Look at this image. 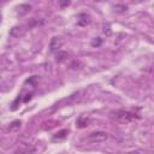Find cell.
Returning <instances> with one entry per match:
<instances>
[{"instance_id": "3", "label": "cell", "mask_w": 154, "mask_h": 154, "mask_svg": "<svg viewBox=\"0 0 154 154\" xmlns=\"http://www.w3.org/2000/svg\"><path fill=\"white\" fill-rule=\"evenodd\" d=\"M64 45V41L61 37H58V36H54L52 40H51V43H49V51L51 52H59L60 48L63 47Z\"/></svg>"}, {"instance_id": "14", "label": "cell", "mask_w": 154, "mask_h": 154, "mask_svg": "<svg viewBox=\"0 0 154 154\" xmlns=\"http://www.w3.org/2000/svg\"><path fill=\"white\" fill-rule=\"evenodd\" d=\"M30 99H31V94H28V95H26V97H24V100H23V101H24V102H26V101H29Z\"/></svg>"}, {"instance_id": "10", "label": "cell", "mask_w": 154, "mask_h": 154, "mask_svg": "<svg viewBox=\"0 0 154 154\" xmlns=\"http://www.w3.org/2000/svg\"><path fill=\"white\" fill-rule=\"evenodd\" d=\"M79 25H87V24H89L90 23V19H89V16H87V14H81L79 16V19H78V22H77Z\"/></svg>"}, {"instance_id": "2", "label": "cell", "mask_w": 154, "mask_h": 154, "mask_svg": "<svg viewBox=\"0 0 154 154\" xmlns=\"http://www.w3.org/2000/svg\"><path fill=\"white\" fill-rule=\"evenodd\" d=\"M108 138V134L103 132V131H95V132H91L89 136H88V141L89 142H103Z\"/></svg>"}, {"instance_id": "13", "label": "cell", "mask_w": 154, "mask_h": 154, "mask_svg": "<svg viewBox=\"0 0 154 154\" xmlns=\"http://www.w3.org/2000/svg\"><path fill=\"white\" fill-rule=\"evenodd\" d=\"M59 5L63 6V7H64V6H69V5H70V1H60Z\"/></svg>"}, {"instance_id": "12", "label": "cell", "mask_w": 154, "mask_h": 154, "mask_svg": "<svg viewBox=\"0 0 154 154\" xmlns=\"http://www.w3.org/2000/svg\"><path fill=\"white\" fill-rule=\"evenodd\" d=\"M101 42H102L101 38H100V37H96V38H94V40L91 41V46H93V47H99V46L101 45Z\"/></svg>"}, {"instance_id": "6", "label": "cell", "mask_w": 154, "mask_h": 154, "mask_svg": "<svg viewBox=\"0 0 154 154\" xmlns=\"http://www.w3.org/2000/svg\"><path fill=\"white\" fill-rule=\"evenodd\" d=\"M30 10H31V6L28 5V4H22V5H19V6H17V12H18L19 16L26 14Z\"/></svg>"}, {"instance_id": "4", "label": "cell", "mask_w": 154, "mask_h": 154, "mask_svg": "<svg viewBox=\"0 0 154 154\" xmlns=\"http://www.w3.org/2000/svg\"><path fill=\"white\" fill-rule=\"evenodd\" d=\"M89 122H90V119L87 116H79L78 119H77V122H76V125L82 129V128H85L89 124Z\"/></svg>"}, {"instance_id": "9", "label": "cell", "mask_w": 154, "mask_h": 154, "mask_svg": "<svg viewBox=\"0 0 154 154\" xmlns=\"http://www.w3.org/2000/svg\"><path fill=\"white\" fill-rule=\"evenodd\" d=\"M20 124H22V122L20 120H13L10 125H8V128H7V131H10V132H12V131H17V130H19V128H20Z\"/></svg>"}, {"instance_id": "8", "label": "cell", "mask_w": 154, "mask_h": 154, "mask_svg": "<svg viewBox=\"0 0 154 154\" xmlns=\"http://www.w3.org/2000/svg\"><path fill=\"white\" fill-rule=\"evenodd\" d=\"M69 58V53L65 51H59L55 55V61L57 63H64L66 59Z\"/></svg>"}, {"instance_id": "11", "label": "cell", "mask_w": 154, "mask_h": 154, "mask_svg": "<svg viewBox=\"0 0 154 154\" xmlns=\"http://www.w3.org/2000/svg\"><path fill=\"white\" fill-rule=\"evenodd\" d=\"M55 125H58V122H55V120H49V122H47V123L43 124V129H52V128H54Z\"/></svg>"}, {"instance_id": "1", "label": "cell", "mask_w": 154, "mask_h": 154, "mask_svg": "<svg viewBox=\"0 0 154 154\" xmlns=\"http://www.w3.org/2000/svg\"><path fill=\"white\" fill-rule=\"evenodd\" d=\"M111 116L114 120H117L118 123H122V124L130 123L135 118V114H132L128 111H116V112H112Z\"/></svg>"}, {"instance_id": "7", "label": "cell", "mask_w": 154, "mask_h": 154, "mask_svg": "<svg viewBox=\"0 0 154 154\" xmlns=\"http://www.w3.org/2000/svg\"><path fill=\"white\" fill-rule=\"evenodd\" d=\"M67 134H69V130H66V129L60 130V131H58L57 134L53 135L52 140H53V141H60V140H64V138L67 136Z\"/></svg>"}, {"instance_id": "5", "label": "cell", "mask_w": 154, "mask_h": 154, "mask_svg": "<svg viewBox=\"0 0 154 154\" xmlns=\"http://www.w3.org/2000/svg\"><path fill=\"white\" fill-rule=\"evenodd\" d=\"M24 32L25 31H24V29L22 26H13L11 29V31H10V35L13 36V37H20V36L24 35Z\"/></svg>"}, {"instance_id": "15", "label": "cell", "mask_w": 154, "mask_h": 154, "mask_svg": "<svg viewBox=\"0 0 154 154\" xmlns=\"http://www.w3.org/2000/svg\"><path fill=\"white\" fill-rule=\"evenodd\" d=\"M125 154H140V153L136 152V150H132V152H129V153H125Z\"/></svg>"}]
</instances>
